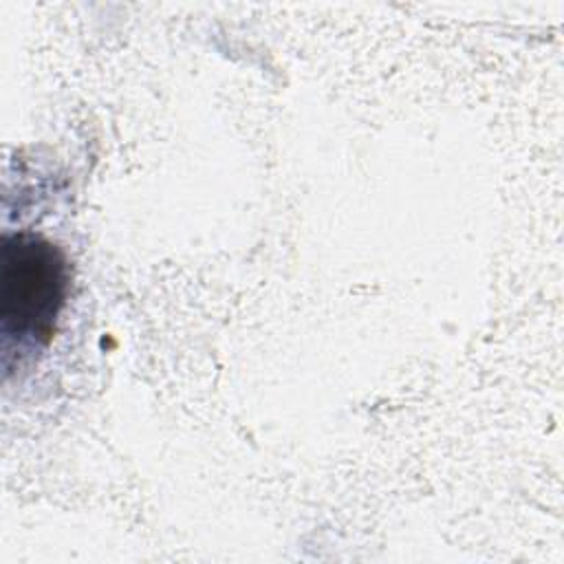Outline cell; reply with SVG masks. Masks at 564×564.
Listing matches in <instances>:
<instances>
[{"mask_svg":"<svg viewBox=\"0 0 564 564\" xmlns=\"http://www.w3.org/2000/svg\"><path fill=\"white\" fill-rule=\"evenodd\" d=\"M68 289L64 253L42 236L15 234L2 247V330L22 346L53 337Z\"/></svg>","mask_w":564,"mask_h":564,"instance_id":"1","label":"cell"}]
</instances>
